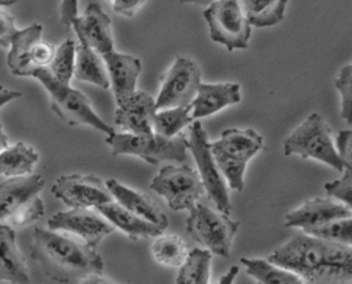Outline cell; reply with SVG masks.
I'll return each mask as SVG.
<instances>
[{
	"label": "cell",
	"mask_w": 352,
	"mask_h": 284,
	"mask_svg": "<svg viewBox=\"0 0 352 284\" xmlns=\"http://www.w3.org/2000/svg\"><path fill=\"white\" fill-rule=\"evenodd\" d=\"M146 2L147 0H111L109 5L114 14L124 18H133L146 5Z\"/></svg>",
	"instance_id": "37"
},
{
	"label": "cell",
	"mask_w": 352,
	"mask_h": 284,
	"mask_svg": "<svg viewBox=\"0 0 352 284\" xmlns=\"http://www.w3.org/2000/svg\"><path fill=\"white\" fill-rule=\"evenodd\" d=\"M0 283H30L28 265L18 248L16 233L8 223H0Z\"/></svg>",
	"instance_id": "20"
},
{
	"label": "cell",
	"mask_w": 352,
	"mask_h": 284,
	"mask_svg": "<svg viewBox=\"0 0 352 284\" xmlns=\"http://www.w3.org/2000/svg\"><path fill=\"white\" fill-rule=\"evenodd\" d=\"M32 256L44 274L57 283L82 281L94 274H104V259L96 250L65 232L35 228Z\"/></svg>",
	"instance_id": "2"
},
{
	"label": "cell",
	"mask_w": 352,
	"mask_h": 284,
	"mask_svg": "<svg viewBox=\"0 0 352 284\" xmlns=\"http://www.w3.org/2000/svg\"><path fill=\"white\" fill-rule=\"evenodd\" d=\"M40 155L32 146L23 142L9 144L0 153V177L9 179L32 175Z\"/></svg>",
	"instance_id": "24"
},
{
	"label": "cell",
	"mask_w": 352,
	"mask_h": 284,
	"mask_svg": "<svg viewBox=\"0 0 352 284\" xmlns=\"http://www.w3.org/2000/svg\"><path fill=\"white\" fill-rule=\"evenodd\" d=\"M108 78L117 105L124 102L137 91V80L142 73V61L131 54L117 50L102 56Z\"/></svg>",
	"instance_id": "18"
},
{
	"label": "cell",
	"mask_w": 352,
	"mask_h": 284,
	"mask_svg": "<svg viewBox=\"0 0 352 284\" xmlns=\"http://www.w3.org/2000/svg\"><path fill=\"white\" fill-rule=\"evenodd\" d=\"M242 101L241 85L233 82L203 83L201 82L194 101L190 104L194 120H203L219 111Z\"/></svg>",
	"instance_id": "19"
},
{
	"label": "cell",
	"mask_w": 352,
	"mask_h": 284,
	"mask_svg": "<svg viewBox=\"0 0 352 284\" xmlns=\"http://www.w3.org/2000/svg\"><path fill=\"white\" fill-rule=\"evenodd\" d=\"M188 149H190L197 168L198 175L204 184L206 194L208 200L220 212L230 215L232 204L229 197V185L226 182L221 171L211 152V143L208 134L201 124V121L195 120L190 126V138H188Z\"/></svg>",
	"instance_id": "9"
},
{
	"label": "cell",
	"mask_w": 352,
	"mask_h": 284,
	"mask_svg": "<svg viewBox=\"0 0 352 284\" xmlns=\"http://www.w3.org/2000/svg\"><path fill=\"white\" fill-rule=\"evenodd\" d=\"M203 15L212 41L228 52L245 50L249 47L252 25L241 0H216L204 9Z\"/></svg>",
	"instance_id": "8"
},
{
	"label": "cell",
	"mask_w": 352,
	"mask_h": 284,
	"mask_svg": "<svg viewBox=\"0 0 352 284\" xmlns=\"http://www.w3.org/2000/svg\"><path fill=\"white\" fill-rule=\"evenodd\" d=\"M335 88L341 95V117L352 126V63L339 70Z\"/></svg>",
	"instance_id": "34"
},
{
	"label": "cell",
	"mask_w": 352,
	"mask_h": 284,
	"mask_svg": "<svg viewBox=\"0 0 352 284\" xmlns=\"http://www.w3.org/2000/svg\"><path fill=\"white\" fill-rule=\"evenodd\" d=\"M237 274H239V267L233 265L229 268L228 273H224V276L220 277V280L216 284H234Z\"/></svg>",
	"instance_id": "41"
},
{
	"label": "cell",
	"mask_w": 352,
	"mask_h": 284,
	"mask_svg": "<svg viewBox=\"0 0 352 284\" xmlns=\"http://www.w3.org/2000/svg\"><path fill=\"white\" fill-rule=\"evenodd\" d=\"M74 78L99 86L102 89L111 88L108 70L100 57L91 47L85 44H78L76 52V67H74Z\"/></svg>",
	"instance_id": "26"
},
{
	"label": "cell",
	"mask_w": 352,
	"mask_h": 284,
	"mask_svg": "<svg viewBox=\"0 0 352 284\" xmlns=\"http://www.w3.org/2000/svg\"><path fill=\"white\" fill-rule=\"evenodd\" d=\"M107 144L114 156L131 155L146 160L150 165L160 162H185L188 138L184 134L176 138H165L157 133L133 134L114 131L107 135Z\"/></svg>",
	"instance_id": "5"
},
{
	"label": "cell",
	"mask_w": 352,
	"mask_h": 284,
	"mask_svg": "<svg viewBox=\"0 0 352 284\" xmlns=\"http://www.w3.org/2000/svg\"><path fill=\"white\" fill-rule=\"evenodd\" d=\"M336 147L345 165L352 168V129L339 131L336 135Z\"/></svg>",
	"instance_id": "38"
},
{
	"label": "cell",
	"mask_w": 352,
	"mask_h": 284,
	"mask_svg": "<svg viewBox=\"0 0 352 284\" xmlns=\"http://www.w3.org/2000/svg\"><path fill=\"white\" fill-rule=\"evenodd\" d=\"M56 47L43 41V25H32L18 30L10 43L8 53V67L12 75L19 78H34L40 69H47L52 63Z\"/></svg>",
	"instance_id": "11"
},
{
	"label": "cell",
	"mask_w": 352,
	"mask_h": 284,
	"mask_svg": "<svg viewBox=\"0 0 352 284\" xmlns=\"http://www.w3.org/2000/svg\"><path fill=\"white\" fill-rule=\"evenodd\" d=\"M212 2H216V0H179L181 5H192V6H203V8H207Z\"/></svg>",
	"instance_id": "43"
},
{
	"label": "cell",
	"mask_w": 352,
	"mask_h": 284,
	"mask_svg": "<svg viewBox=\"0 0 352 284\" xmlns=\"http://www.w3.org/2000/svg\"><path fill=\"white\" fill-rule=\"evenodd\" d=\"M285 156L297 155L301 159H313L344 172L346 168L344 159L332 140V129L318 113L310 114L301 124L287 135L283 143Z\"/></svg>",
	"instance_id": "4"
},
{
	"label": "cell",
	"mask_w": 352,
	"mask_h": 284,
	"mask_svg": "<svg viewBox=\"0 0 352 284\" xmlns=\"http://www.w3.org/2000/svg\"><path fill=\"white\" fill-rule=\"evenodd\" d=\"M72 28L76 32L79 43L91 47L100 57L116 50L111 18L99 5H87L85 14L78 17Z\"/></svg>",
	"instance_id": "15"
},
{
	"label": "cell",
	"mask_w": 352,
	"mask_h": 284,
	"mask_svg": "<svg viewBox=\"0 0 352 284\" xmlns=\"http://www.w3.org/2000/svg\"><path fill=\"white\" fill-rule=\"evenodd\" d=\"M241 264L256 284H305L303 277L271 263L268 258H241Z\"/></svg>",
	"instance_id": "25"
},
{
	"label": "cell",
	"mask_w": 352,
	"mask_h": 284,
	"mask_svg": "<svg viewBox=\"0 0 352 284\" xmlns=\"http://www.w3.org/2000/svg\"><path fill=\"white\" fill-rule=\"evenodd\" d=\"M306 233L326 241L342 243L352 248V216L333 220L328 225L316 228V229H310Z\"/></svg>",
	"instance_id": "32"
},
{
	"label": "cell",
	"mask_w": 352,
	"mask_h": 284,
	"mask_svg": "<svg viewBox=\"0 0 352 284\" xmlns=\"http://www.w3.org/2000/svg\"><path fill=\"white\" fill-rule=\"evenodd\" d=\"M201 85V69L192 58L178 57L163 76L156 100L157 109L188 107Z\"/></svg>",
	"instance_id": "12"
},
{
	"label": "cell",
	"mask_w": 352,
	"mask_h": 284,
	"mask_svg": "<svg viewBox=\"0 0 352 284\" xmlns=\"http://www.w3.org/2000/svg\"><path fill=\"white\" fill-rule=\"evenodd\" d=\"M268 259L294 271L309 283L346 284L352 281L351 246L298 232L278 246Z\"/></svg>",
	"instance_id": "1"
},
{
	"label": "cell",
	"mask_w": 352,
	"mask_h": 284,
	"mask_svg": "<svg viewBox=\"0 0 352 284\" xmlns=\"http://www.w3.org/2000/svg\"><path fill=\"white\" fill-rule=\"evenodd\" d=\"M262 149L263 138L254 129H228L211 143L212 156L230 190L243 191L246 166Z\"/></svg>",
	"instance_id": "3"
},
{
	"label": "cell",
	"mask_w": 352,
	"mask_h": 284,
	"mask_svg": "<svg viewBox=\"0 0 352 284\" xmlns=\"http://www.w3.org/2000/svg\"><path fill=\"white\" fill-rule=\"evenodd\" d=\"M107 187L112 195L114 201L121 204L130 212L135 213L152 223L166 229L168 228V217L163 213V210L150 199L148 195L138 193L137 190H133L127 185L121 184L120 181L111 178L107 181Z\"/></svg>",
	"instance_id": "21"
},
{
	"label": "cell",
	"mask_w": 352,
	"mask_h": 284,
	"mask_svg": "<svg viewBox=\"0 0 352 284\" xmlns=\"http://www.w3.org/2000/svg\"><path fill=\"white\" fill-rule=\"evenodd\" d=\"M212 254L206 248H194L179 267L175 284H210Z\"/></svg>",
	"instance_id": "28"
},
{
	"label": "cell",
	"mask_w": 352,
	"mask_h": 284,
	"mask_svg": "<svg viewBox=\"0 0 352 284\" xmlns=\"http://www.w3.org/2000/svg\"><path fill=\"white\" fill-rule=\"evenodd\" d=\"M10 143H9V138H8V134L5 133V130H3V126H2V122H0V153H2L6 147L9 146Z\"/></svg>",
	"instance_id": "44"
},
{
	"label": "cell",
	"mask_w": 352,
	"mask_h": 284,
	"mask_svg": "<svg viewBox=\"0 0 352 284\" xmlns=\"http://www.w3.org/2000/svg\"><path fill=\"white\" fill-rule=\"evenodd\" d=\"M241 223L233 220L230 215L220 212L207 203L198 201L186 219V232L212 255L229 258L232 243Z\"/></svg>",
	"instance_id": "7"
},
{
	"label": "cell",
	"mask_w": 352,
	"mask_h": 284,
	"mask_svg": "<svg viewBox=\"0 0 352 284\" xmlns=\"http://www.w3.org/2000/svg\"><path fill=\"white\" fill-rule=\"evenodd\" d=\"M48 229L65 232L87 243L96 250L108 234L116 230L114 225L98 210L92 208H70L67 212H58L47 221Z\"/></svg>",
	"instance_id": "13"
},
{
	"label": "cell",
	"mask_w": 352,
	"mask_h": 284,
	"mask_svg": "<svg viewBox=\"0 0 352 284\" xmlns=\"http://www.w3.org/2000/svg\"><path fill=\"white\" fill-rule=\"evenodd\" d=\"M194 121L190 105L157 109L153 120V129L155 133L172 139L179 135L186 127H190Z\"/></svg>",
	"instance_id": "30"
},
{
	"label": "cell",
	"mask_w": 352,
	"mask_h": 284,
	"mask_svg": "<svg viewBox=\"0 0 352 284\" xmlns=\"http://www.w3.org/2000/svg\"><path fill=\"white\" fill-rule=\"evenodd\" d=\"M22 94L18 91H12L8 88H3V86H0V107H3L9 102H12L16 98H21Z\"/></svg>",
	"instance_id": "40"
},
{
	"label": "cell",
	"mask_w": 352,
	"mask_h": 284,
	"mask_svg": "<svg viewBox=\"0 0 352 284\" xmlns=\"http://www.w3.org/2000/svg\"><path fill=\"white\" fill-rule=\"evenodd\" d=\"M76 52L78 44L73 40H66L57 48L52 63L47 67L50 75L63 85H70L74 78V67H76Z\"/></svg>",
	"instance_id": "31"
},
{
	"label": "cell",
	"mask_w": 352,
	"mask_h": 284,
	"mask_svg": "<svg viewBox=\"0 0 352 284\" xmlns=\"http://www.w3.org/2000/svg\"><path fill=\"white\" fill-rule=\"evenodd\" d=\"M45 215V207L43 200L38 195L32 197L31 200L23 203L21 207H18L14 213H12L5 223L10 225L12 228H22L35 223L36 220H41Z\"/></svg>",
	"instance_id": "33"
},
{
	"label": "cell",
	"mask_w": 352,
	"mask_h": 284,
	"mask_svg": "<svg viewBox=\"0 0 352 284\" xmlns=\"http://www.w3.org/2000/svg\"><path fill=\"white\" fill-rule=\"evenodd\" d=\"M79 284H114V283L105 278L102 274H94L83 278L82 281H79Z\"/></svg>",
	"instance_id": "42"
},
{
	"label": "cell",
	"mask_w": 352,
	"mask_h": 284,
	"mask_svg": "<svg viewBox=\"0 0 352 284\" xmlns=\"http://www.w3.org/2000/svg\"><path fill=\"white\" fill-rule=\"evenodd\" d=\"M352 216L351 210L333 199H311L285 215L284 226L303 232L331 223L333 220Z\"/></svg>",
	"instance_id": "16"
},
{
	"label": "cell",
	"mask_w": 352,
	"mask_h": 284,
	"mask_svg": "<svg viewBox=\"0 0 352 284\" xmlns=\"http://www.w3.org/2000/svg\"><path fill=\"white\" fill-rule=\"evenodd\" d=\"M16 2H18V0H0V6H2V8H6V6L15 5Z\"/></svg>",
	"instance_id": "45"
},
{
	"label": "cell",
	"mask_w": 352,
	"mask_h": 284,
	"mask_svg": "<svg viewBox=\"0 0 352 284\" xmlns=\"http://www.w3.org/2000/svg\"><path fill=\"white\" fill-rule=\"evenodd\" d=\"M324 190L331 199L342 203L352 212V168L346 166L341 178L324 184Z\"/></svg>",
	"instance_id": "35"
},
{
	"label": "cell",
	"mask_w": 352,
	"mask_h": 284,
	"mask_svg": "<svg viewBox=\"0 0 352 284\" xmlns=\"http://www.w3.org/2000/svg\"><path fill=\"white\" fill-rule=\"evenodd\" d=\"M16 32L18 30L15 27V19L0 6V47L9 48Z\"/></svg>",
	"instance_id": "36"
},
{
	"label": "cell",
	"mask_w": 352,
	"mask_h": 284,
	"mask_svg": "<svg viewBox=\"0 0 352 284\" xmlns=\"http://www.w3.org/2000/svg\"><path fill=\"white\" fill-rule=\"evenodd\" d=\"M34 79L38 80L47 91L50 101H52V109L57 117L67 122L69 126H87L100 133H105L107 135L116 131L114 127L109 126L107 121L95 113L86 95L72 88L70 85L57 82L47 69H40L34 75Z\"/></svg>",
	"instance_id": "6"
},
{
	"label": "cell",
	"mask_w": 352,
	"mask_h": 284,
	"mask_svg": "<svg viewBox=\"0 0 352 284\" xmlns=\"http://www.w3.org/2000/svg\"><path fill=\"white\" fill-rule=\"evenodd\" d=\"M156 100L144 91H135L129 100L117 105L116 126L124 133L152 134L156 116Z\"/></svg>",
	"instance_id": "17"
},
{
	"label": "cell",
	"mask_w": 352,
	"mask_h": 284,
	"mask_svg": "<svg viewBox=\"0 0 352 284\" xmlns=\"http://www.w3.org/2000/svg\"><path fill=\"white\" fill-rule=\"evenodd\" d=\"M52 194L69 208H98L112 201V195L104 182L95 175L70 174L56 179Z\"/></svg>",
	"instance_id": "14"
},
{
	"label": "cell",
	"mask_w": 352,
	"mask_h": 284,
	"mask_svg": "<svg viewBox=\"0 0 352 284\" xmlns=\"http://www.w3.org/2000/svg\"><path fill=\"white\" fill-rule=\"evenodd\" d=\"M45 187L40 175L9 178L0 184V221H5L18 207L38 195Z\"/></svg>",
	"instance_id": "23"
},
{
	"label": "cell",
	"mask_w": 352,
	"mask_h": 284,
	"mask_svg": "<svg viewBox=\"0 0 352 284\" xmlns=\"http://www.w3.org/2000/svg\"><path fill=\"white\" fill-rule=\"evenodd\" d=\"M241 3L250 25L268 28L283 22L288 0H241Z\"/></svg>",
	"instance_id": "27"
},
{
	"label": "cell",
	"mask_w": 352,
	"mask_h": 284,
	"mask_svg": "<svg viewBox=\"0 0 352 284\" xmlns=\"http://www.w3.org/2000/svg\"><path fill=\"white\" fill-rule=\"evenodd\" d=\"M105 2H107V3H109V2H111V0H105Z\"/></svg>",
	"instance_id": "46"
},
{
	"label": "cell",
	"mask_w": 352,
	"mask_h": 284,
	"mask_svg": "<svg viewBox=\"0 0 352 284\" xmlns=\"http://www.w3.org/2000/svg\"><path fill=\"white\" fill-rule=\"evenodd\" d=\"M152 254L156 261L165 267L178 268L190 255L186 242L176 234H159L152 245Z\"/></svg>",
	"instance_id": "29"
},
{
	"label": "cell",
	"mask_w": 352,
	"mask_h": 284,
	"mask_svg": "<svg viewBox=\"0 0 352 284\" xmlns=\"http://www.w3.org/2000/svg\"><path fill=\"white\" fill-rule=\"evenodd\" d=\"M150 188L163 197L173 212H190L206 194L198 172L188 165H165L160 168Z\"/></svg>",
	"instance_id": "10"
},
{
	"label": "cell",
	"mask_w": 352,
	"mask_h": 284,
	"mask_svg": "<svg viewBox=\"0 0 352 284\" xmlns=\"http://www.w3.org/2000/svg\"><path fill=\"white\" fill-rule=\"evenodd\" d=\"M98 212L104 215L116 229H120L122 233L127 234V237L133 241L137 239H146V238H157L166 229H163L152 221H148L135 213L130 212L117 201H109L107 204L99 206Z\"/></svg>",
	"instance_id": "22"
},
{
	"label": "cell",
	"mask_w": 352,
	"mask_h": 284,
	"mask_svg": "<svg viewBox=\"0 0 352 284\" xmlns=\"http://www.w3.org/2000/svg\"><path fill=\"white\" fill-rule=\"evenodd\" d=\"M79 15V0H61L60 19L63 25L70 28Z\"/></svg>",
	"instance_id": "39"
}]
</instances>
